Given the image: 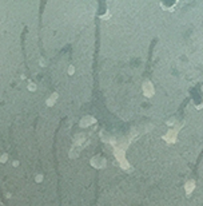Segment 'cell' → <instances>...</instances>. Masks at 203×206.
Returning a JSON list of instances; mask_svg holds the SVG:
<instances>
[{"label": "cell", "instance_id": "5bb4252c", "mask_svg": "<svg viewBox=\"0 0 203 206\" xmlns=\"http://www.w3.org/2000/svg\"><path fill=\"white\" fill-rule=\"evenodd\" d=\"M39 64H40V67H44V66H45V60H44V59H40Z\"/></svg>", "mask_w": 203, "mask_h": 206}, {"label": "cell", "instance_id": "9a60e30c", "mask_svg": "<svg viewBox=\"0 0 203 206\" xmlns=\"http://www.w3.org/2000/svg\"><path fill=\"white\" fill-rule=\"evenodd\" d=\"M167 125H168V126H172V125H174V120H168V122H167Z\"/></svg>", "mask_w": 203, "mask_h": 206}, {"label": "cell", "instance_id": "30bf717a", "mask_svg": "<svg viewBox=\"0 0 203 206\" xmlns=\"http://www.w3.org/2000/svg\"><path fill=\"white\" fill-rule=\"evenodd\" d=\"M74 72H75V67L74 66H70L68 67V75H74Z\"/></svg>", "mask_w": 203, "mask_h": 206}, {"label": "cell", "instance_id": "6da1fadb", "mask_svg": "<svg viewBox=\"0 0 203 206\" xmlns=\"http://www.w3.org/2000/svg\"><path fill=\"white\" fill-rule=\"evenodd\" d=\"M115 157L118 158V161H119V165L122 166V167L126 170V171H131V167L130 165L126 162V158H124V150L123 149H115Z\"/></svg>", "mask_w": 203, "mask_h": 206}, {"label": "cell", "instance_id": "9c48e42d", "mask_svg": "<svg viewBox=\"0 0 203 206\" xmlns=\"http://www.w3.org/2000/svg\"><path fill=\"white\" fill-rule=\"evenodd\" d=\"M28 90H30L31 92H32V91H35V90H36V84L32 83V82H30V83H28Z\"/></svg>", "mask_w": 203, "mask_h": 206}, {"label": "cell", "instance_id": "4fadbf2b", "mask_svg": "<svg viewBox=\"0 0 203 206\" xmlns=\"http://www.w3.org/2000/svg\"><path fill=\"white\" fill-rule=\"evenodd\" d=\"M110 16H111V13H110V12H106L104 15H102L100 17H102V19H107V17H110Z\"/></svg>", "mask_w": 203, "mask_h": 206}, {"label": "cell", "instance_id": "8fae6325", "mask_svg": "<svg viewBox=\"0 0 203 206\" xmlns=\"http://www.w3.org/2000/svg\"><path fill=\"white\" fill-rule=\"evenodd\" d=\"M7 158H8V155H7V154H4V155H3V157H1V159H0V161H1V163H5V162H7Z\"/></svg>", "mask_w": 203, "mask_h": 206}, {"label": "cell", "instance_id": "7c38bea8", "mask_svg": "<svg viewBox=\"0 0 203 206\" xmlns=\"http://www.w3.org/2000/svg\"><path fill=\"white\" fill-rule=\"evenodd\" d=\"M41 181H43V175H41V174H39V175L36 177V182H38V183H40Z\"/></svg>", "mask_w": 203, "mask_h": 206}, {"label": "cell", "instance_id": "5b68a950", "mask_svg": "<svg viewBox=\"0 0 203 206\" xmlns=\"http://www.w3.org/2000/svg\"><path fill=\"white\" fill-rule=\"evenodd\" d=\"M92 166H95V167H103V166L106 165V161L103 158H98V157H95V158H92Z\"/></svg>", "mask_w": 203, "mask_h": 206}, {"label": "cell", "instance_id": "7a4b0ae2", "mask_svg": "<svg viewBox=\"0 0 203 206\" xmlns=\"http://www.w3.org/2000/svg\"><path fill=\"white\" fill-rule=\"evenodd\" d=\"M178 131H179V129H171L170 131H168V133H167L166 134V135L164 137H163V139H164L166 142H167V143H174V142H175L176 141V135H178Z\"/></svg>", "mask_w": 203, "mask_h": 206}, {"label": "cell", "instance_id": "277c9868", "mask_svg": "<svg viewBox=\"0 0 203 206\" xmlns=\"http://www.w3.org/2000/svg\"><path fill=\"white\" fill-rule=\"evenodd\" d=\"M96 122V119L95 118H92V116H83L80 120V127H88L90 125H92V123H95Z\"/></svg>", "mask_w": 203, "mask_h": 206}, {"label": "cell", "instance_id": "3957f363", "mask_svg": "<svg viewBox=\"0 0 203 206\" xmlns=\"http://www.w3.org/2000/svg\"><path fill=\"white\" fill-rule=\"evenodd\" d=\"M143 94H144L147 98H151L152 95L155 94V90H154V86H152V83H150V82H146V83L143 84Z\"/></svg>", "mask_w": 203, "mask_h": 206}, {"label": "cell", "instance_id": "ba28073f", "mask_svg": "<svg viewBox=\"0 0 203 206\" xmlns=\"http://www.w3.org/2000/svg\"><path fill=\"white\" fill-rule=\"evenodd\" d=\"M83 142H84V135H83V134H80V135H78V139H75V145L79 146V145H81Z\"/></svg>", "mask_w": 203, "mask_h": 206}, {"label": "cell", "instance_id": "8992f818", "mask_svg": "<svg viewBox=\"0 0 203 206\" xmlns=\"http://www.w3.org/2000/svg\"><path fill=\"white\" fill-rule=\"evenodd\" d=\"M194 189H195V182L194 181H188V182L184 185V190H186L187 194H191L192 191H194Z\"/></svg>", "mask_w": 203, "mask_h": 206}, {"label": "cell", "instance_id": "52a82bcc", "mask_svg": "<svg viewBox=\"0 0 203 206\" xmlns=\"http://www.w3.org/2000/svg\"><path fill=\"white\" fill-rule=\"evenodd\" d=\"M56 99H58V94L55 92V94H52L51 97H49V98L47 99V101H45V104H47L48 107H52V106H53V103L56 102Z\"/></svg>", "mask_w": 203, "mask_h": 206}]
</instances>
